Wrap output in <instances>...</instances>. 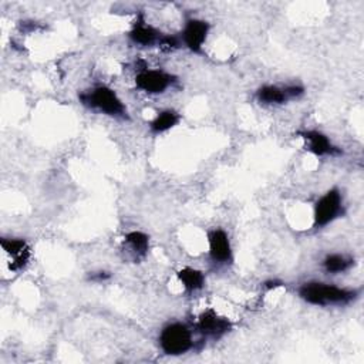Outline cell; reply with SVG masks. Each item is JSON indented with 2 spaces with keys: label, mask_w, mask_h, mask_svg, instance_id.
Listing matches in <instances>:
<instances>
[{
  "label": "cell",
  "mask_w": 364,
  "mask_h": 364,
  "mask_svg": "<svg viewBox=\"0 0 364 364\" xmlns=\"http://www.w3.org/2000/svg\"><path fill=\"white\" fill-rule=\"evenodd\" d=\"M181 119V115L173 109H165L161 111L149 124L151 132L154 134H162L171 128H173Z\"/></svg>",
  "instance_id": "cell-13"
},
{
  "label": "cell",
  "mask_w": 364,
  "mask_h": 364,
  "mask_svg": "<svg viewBox=\"0 0 364 364\" xmlns=\"http://www.w3.org/2000/svg\"><path fill=\"white\" fill-rule=\"evenodd\" d=\"M354 266V259L347 255H340V253H331L327 255L323 260V267L327 273H343L347 272Z\"/></svg>",
  "instance_id": "cell-14"
},
{
  "label": "cell",
  "mask_w": 364,
  "mask_h": 364,
  "mask_svg": "<svg viewBox=\"0 0 364 364\" xmlns=\"http://www.w3.org/2000/svg\"><path fill=\"white\" fill-rule=\"evenodd\" d=\"M343 213V195L340 189L331 188L314 203V228H324L326 225L340 218Z\"/></svg>",
  "instance_id": "cell-4"
},
{
  "label": "cell",
  "mask_w": 364,
  "mask_h": 364,
  "mask_svg": "<svg viewBox=\"0 0 364 364\" xmlns=\"http://www.w3.org/2000/svg\"><path fill=\"white\" fill-rule=\"evenodd\" d=\"M0 245L3 247V250L6 253H9L14 260L11 267L13 269H20L26 264V262L28 260V246L26 243V240L23 239H6L3 237L0 240Z\"/></svg>",
  "instance_id": "cell-12"
},
{
  "label": "cell",
  "mask_w": 364,
  "mask_h": 364,
  "mask_svg": "<svg viewBox=\"0 0 364 364\" xmlns=\"http://www.w3.org/2000/svg\"><path fill=\"white\" fill-rule=\"evenodd\" d=\"M198 328L205 336L219 338L232 328V323L228 318L218 316L213 310H208L199 316Z\"/></svg>",
  "instance_id": "cell-10"
},
{
  "label": "cell",
  "mask_w": 364,
  "mask_h": 364,
  "mask_svg": "<svg viewBox=\"0 0 364 364\" xmlns=\"http://www.w3.org/2000/svg\"><path fill=\"white\" fill-rule=\"evenodd\" d=\"M108 277H109V274H108L107 272H98V273H94V274L90 276L91 280H98V282L105 280V279H108Z\"/></svg>",
  "instance_id": "cell-17"
},
{
  "label": "cell",
  "mask_w": 364,
  "mask_h": 364,
  "mask_svg": "<svg viewBox=\"0 0 364 364\" xmlns=\"http://www.w3.org/2000/svg\"><path fill=\"white\" fill-rule=\"evenodd\" d=\"M209 33V23L200 18H189L182 31L183 44L193 53H200Z\"/></svg>",
  "instance_id": "cell-7"
},
{
  "label": "cell",
  "mask_w": 364,
  "mask_h": 364,
  "mask_svg": "<svg viewBox=\"0 0 364 364\" xmlns=\"http://www.w3.org/2000/svg\"><path fill=\"white\" fill-rule=\"evenodd\" d=\"M299 296L314 306H343L358 297V290L338 287L330 283L307 282L300 286Z\"/></svg>",
  "instance_id": "cell-1"
},
{
  "label": "cell",
  "mask_w": 364,
  "mask_h": 364,
  "mask_svg": "<svg viewBox=\"0 0 364 364\" xmlns=\"http://www.w3.org/2000/svg\"><path fill=\"white\" fill-rule=\"evenodd\" d=\"M303 92L304 88L301 85H263L256 91V98L260 104L277 105L284 104L289 100L299 98Z\"/></svg>",
  "instance_id": "cell-6"
},
{
  "label": "cell",
  "mask_w": 364,
  "mask_h": 364,
  "mask_svg": "<svg viewBox=\"0 0 364 364\" xmlns=\"http://www.w3.org/2000/svg\"><path fill=\"white\" fill-rule=\"evenodd\" d=\"M299 135L306 141L307 149L317 156H328V155L336 156L343 154V151L338 146L333 145L328 136L320 131H314V129L299 131Z\"/></svg>",
  "instance_id": "cell-8"
},
{
  "label": "cell",
  "mask_w": 364,
  "mask_h": 364,
  "mask_svg": "<svg viewBox=\"0 0 364 364\" xmlns=\"http://www.w3.org/2000/svg\"><path fill=\"white\" fill-rule=\"evenodd\" d=\"M209 255L215 263H229L232 260V246L223 229H212L208 233Z\"/></svg>",
  "instance_id": "cell-9"
},
{
  "label": "cell",
  "mask_w": 364,
  "mask_h": 364,
  "mask_svg": "<svg viewBox=\"0 0 364 364\" xmlns=\"http://www.w3.org/2000/svg\"><path fill=\"white\" fill-rule=\"evenodd\" d=\"M264 284H266V287H267V289H272V287H277V286H280L282 283H280V282H276V280H270V282H266Z\"/></svg>",
  "instance_id": "cell-18"
},
{
  "label": "cell",
  "mask_w": 364,
  "mask_h": 364,
  "mask_svg": "<svg viewBox=\"0 0 364 364\" xmlns=\"http://www.w3.org/2000/svg\"><path fill=\"white\" fill-rule=\"evenodd\" d=\"M159 346L168 355L185 354L193 347L192 333L183 323H169L161 330Z\"/></svg>",
  "instance_id": "cell-3"
},
{
  "label": "cell",
  "mask_w": 364,
  "mask_h": 364,
  "mask_svg": "<svg viewBox=\"0 0 364 364\" xmlns=\"http://www.w3.org/2000/svg\"><path fill=\"white\" fill-rule=\"evenodd\" d=\"M125 243L131 247V250L139 256L144 257L148 253L149 249V237L144 232L132 230L125 235Z\"/></svg>",
  "instance_id": "cell-16"
},
{
  "label": "cell",
  "mask_w": 364,
  "mask_h": 364,
  "mask_svg": "<svg viewBox=\"0 0 364 364\" xmlns=\"http://www.w3.org/2000/svg\"><path fill=\"white\" fill-rule=\"evenodd\" d=\"M162 36H164L162 33H159L152 26L146 24L142 18L136 20L135 24L132 26L131 31L128 33V37L131 38V41L135 44H139V46L159 44V40Z\"/></svg>",
  "instance_id": "cell-11"
},
{
  "label": "cell",
  "mask_w": 364,
  "mask_h": 364,
  "mask_svg": "<svg viewBox=\"0 0 364 364\" xmlns=\"http://www.w3.org/2000/svg\"><path fill=\"white\" fill-rule=\"evenodd\" d=\"M176 80L172 74H169L164 70H151V68L139 70L135 77L136 88H139L148 94H162Z\"/></svg>",
  "instance_id": "cell-5"
},
{
  "label": "cell",
  "mask_w": 364,
  "mask_h": 364,
  "mask_svg": "<svg viewBox=\"0 0 364 364\" xmlns=\"http://www.w3.org/2000/svg\"><path fill=\"white\" fill-rule=\"evenodd\" d=\"M178 279L183 284L185 290L188 291H196L200 290L205 284V276L200 270L193 267H183L178 273Z\"/></svg>",
  "instance_id": "cell-15"
},
{
  "label": "cell",
  "mask_w": 364,
  "mask_h": 364,
  "mask_svg": "<svg viewBox=\"0 0 364 364\" xmlns=\"http://www.w3.org/2000/svg\"><path fill=\"white\" fill-rule=\"evenodd\" d=\"M78 98L85 107L97 109L105 115L119 119H129L125 105L122 104L117 92L107 85H97L80 94Z\"/></svg>",
  "instance_id": "cell-2"
}]
</instances>
